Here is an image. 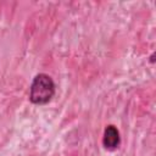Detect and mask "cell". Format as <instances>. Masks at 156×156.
Listing matches in <instances>:
<instances>
[{
    "label": "cell",
    "instance_id": "obj_2",
    "mask_svg": "<svg viewBox=\"0 0 156 156\" xmlns=\"http://www.w3.org/2000/svg\"><path fill=\"white\" fill-rule=\"evenodd\" d=\"M121 144V136L118 129L113 124L106 126L104 130V136H102V145L106 150H116Z\"/></svg>",
    "mask_w": 156,
    "mask_h": 156
},
{
    "label": "cell",
    "instance_id": "obj_1",
    "mask_svg": "<svg viewBox=\"0 0 156 156\" xmlns=\"http://www.w3.org/2000/svg\"><path fill=\"white\" fill-rule=\"evenodd\" d=\"M56 91L52 78L46 73L37 74L29 87V101L34 105H45L51 101Z\"/></svg>",
    "mask_w": 156,
    "mask_h": 156
}]
</instances>
